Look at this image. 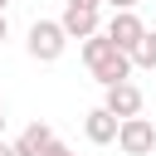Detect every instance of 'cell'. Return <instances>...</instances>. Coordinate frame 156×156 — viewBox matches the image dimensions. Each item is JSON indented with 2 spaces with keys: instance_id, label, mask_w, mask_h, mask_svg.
Returning <instances> with one entry per match:
<instances>
[{
  "instance_id": "8fae6325",
  "label": "cell",
  "mask_w": 156,
  "mask_h": 156,
  "mask_svg": "<svg viewBox=\"0 0 156 156\" xmlns=\"http://www.w3.org/2000/svg\"><path fill=\"white\" fill-rule=\"evenodd\" d=\"M107 5H112V10H136L141 0H107Z\"/></svg>"
},
{
  "instance_id": "ba28073f",
  "label": "cell",
  "mask_w": 156,
  "mask_h": 156,
  "mask_svg": "<svg viewBox=\"0 0 156 156\" xmlns=\"http://www.w3.org/2000/svg\"><path fill=\"white\" fill-rule=\"evenodd\" d=\"M49 141H54V127H49V122H29V127L15 136V151H20V156H39Z\"/></svg>"
},
{
  "instance_id": "9a60e30c",
  "label": "cell",
  "mask_w": 156,
  "mask_h": 156,
  "mask_svg": "<svg viewBox=\"0 0 156 156\" xmlns=\"http://www.w3.org/2000/svg\"><path fill=\"white\" fill-rule=\"evenodd\" d=\"M0 132H5V112H0Z\"/></svg>"
},
{
  "instance_id": "30bf717a",
  "label": "cell",
  "mask_w": 156,
  "mask_h": 156,
  "mask_svg": "<svg viewBox=\"0 0 156 156\" xmlns=\"http://www.w3.org/2000/svg\"><path fill=\"white\" fill-rule=\"evenodd\" d=\"M39 156H73V151H68V146H63V141H58V136H54V141H49V146H44V151H39Z\"/></svg>"
},
{
  "instance_id": "8992f818",
  "label": "cell",
  "mask_w": 156,
  "mask_h": 156,
  "mask_svg": "<svg viewBox=\"0 0 156 156\" xmlns=\"http://www.w3.org/2000/svg\"><path fill=\"white\" fill-rule=\"evenodd\" d=\"M117 112H107V107H93L88 112V122H83V132H88V141L93 146H107V141H117Z\"/></svg>"
},
{
  "instance_id": "6da1fadb",
  "label": "cell",
  "mask_w": 156,
  "mask_h": 156,
  "mask_svg": "<svg viewBox=\"0 0 156 156\" xmlns=\"http://www.w3.org/2000/svg\"><path fill=\"white\" fill-rule=\"evenodd\" d=\"M83 63H88V73H93L102 88L132 78V54H127L117 39H107V29H98V34L83 39Z\"/></svg>"
},
{
  "instance_id": "52a82bcc",
  "label": "cell",
  "mask_w": 156,
  "mask_h": 156,
  "mask_svg": "<svg viewBox=\"0 0 156 156\" xmlns=\"http://www.w3.org/2000/svg\"><path fill=\"white\" fill-rule=\"evenodd\" d=\"M58 24L68 29V39H88V34H98V29H102V24H98V10H88V5H68Z\"/></svg>"
},
{
  "instance_id": "4fadbf2b",
  "label": "cell",
  "mask_w": 156,
  "mask_h": 156,
  "mask_svg": "<svg viewBox=\"0 0 156 156\" xmlns=\"http://www.w3.org/2000/svg\"><path fill=\"white\" fill-rule=\"evenodd\" d=\"M0 156H20V151H15V141H0Z\"/></svg>"
},
{
  "instance_id": "2e32d148",
  "label": "cell",
  "mask_w": 156,
  "mask_h": 156,
  "mask_svg": "<svg viewBox=\"0 0 156 156\" xmlns=\"http://www.w3.org/2000/svg\"><path fill=\"white\" fill-rule=\"evenodd\" d=\"M5 5H10V0H0V10H5Z\"/></svg>"
},
{
  "instance_id": "7c38bea8",
  "label": "cell",
  "mask_w": 156,
  "mask_h": 156,
  "mask_svg": "<svg viewBox=\"0 0 156 156\" xmlns=\"http://www.w3.org/2000/svg\"><path fill=\"white\" fill-rule=\"evenodd\" d=\"M68 5H88V10H102V0H68Z\"/></svg>"
},
{
  "instance_id": "3957f363",
  "label": "cell",
  "mask_w": 156,
  "mask_h": 156,
  "mask_svg": "<svg viewBox=\"0 0 156 156\" xmlns=\"http://www.w3.org/2000/svg\"><path fill=\"white\" fill-rule=\"evenodd\" d=\"M117 146L127 151V156H151L156 151V122L151 117H122L117 122Z\"/></svg>"
},
{
  "instance_id": "5b68a950",
  "label": "cell",
  "mask_w": 156,
  "mask_h": 156,
  "mask_svg": "<svg viewBox=\"0 0 156 156\" xmlns=\"http://www.w3.org/2000/svg\"><path fill=\"white\" fill-rule=\"evenodd\" d=\"M141 102H146V98H141V88H136L132 78H122V83H112V88H107V102H102V107H107V112H117V117H136V112H141Z\"/></svg>"
},
{
  "instance_id": "5bb4252c",
  "label": "cell",
  "mask_w": 156,
  "mask_h": 156,
  "mask_svg": "<svg viewBox=\"0 0 156 156\" xmlns=\"http://www.w3.org/2000/svg\"><path fill=\"white\" fill-rule=\"evenodd\" d=\"M5 34H10V24H5V10H0V44H5Z\"/></svg>"
},
{
  "instance_id": "9c48e42d",
  "label": "cell",
  "mask_w": 156,
  "mask_h": 156,
  "mask_svg": "<svg viewBox=\"0 0 156 156\" xmlns=\"http://www.w3.org/2000/svg\"><path fill=\"white\" fill-rule=\"evenodd\" d=\"M132 68H156V29H146L132 44Z\"/></svg>"
},
{
  "instance_id": "277c9868",
  "label": "cell",
  "mask_w": 156,
  "mask_h": 156,
  "mask_svg": "<svg viewBox=\"0 0 156 156\" xmlns=\"http://www.w3.org/2000/svg\"><path fill=\"white\" fill-rule=\"evenodd\" d=\"M146 34V24H141V15L136 10H112V20H107V39H117L127 54H132V44Z\"/></svg>"
},
{
  "instance_id": "7a4b0ae2",
  "label": "cell",
  "mask_w": 156,
  "mask_h": 156,
  "mask_svg": "<svg viewBox=\"0 0 156 156\" xmlns=\"http://www.w3.org/2000/svg\"><path fill=\"white\" fill-rule=\"evenodd\" d=\"M63 49H68V29L58 20H34L29 24V58L54 63V58H63Z\"/></svg>"
}]
</instances>
